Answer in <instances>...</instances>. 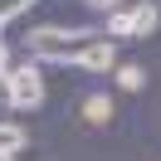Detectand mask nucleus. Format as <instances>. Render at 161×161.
Returning <instances> with one entry per match:
<instances>
[{"instance_id":"11","label":"nucleus","mask_w":161,"mask_h":161,"mask_svg":"<svg viewBox=\"0 0 161 161\" xmlns=\"http://www.w3.org/2000/svg\"><path fill=\"white\" fill-rule=\"evenodd\" d=\"M0 161H15V156H0Z\"/></svg>"},{"instance_id":"3","label":"nucleus","mask_w":161,"mask_h":161,"mask_svg":"<svg viewBox=\"0 0 161 161\" xmlns=\"http://www.w3.org/2000/svg\"><path fill=\"white\" fill-rule=\"evenodd\" d=\"M112 44H117V39L98 34V39L78 54V69H88V73H108V69H117V49H112Z\"/></svg>"},{"instance_id":"8","label":"nucleus","mask_w":161,"mask_h":161,"mask_svg":"<svg viewBox=\"0 0 161 161\" xmlns=\"http://www.w3.org/2000/svg\"><path fill=\"white\" fill-rule=\"evenodd\" d=\"M117 88L122 93H142L147 88V69H142V64H122L117 69Z\"/></svg>"},{"instance_id":"2","label":"nucleus","mask_w":161,"mask_h":161,"mask_svg":"<svg viewBox=\"0 0 161 161\" xmlns=\"http://www.w3.org/2000/svg\"><path fill=\"white\" fill-rule=\"evenodd\" d=\"M39 103H44L39 64H20V69H10V108H15V112H34Z\"/></svg>"},{"instance_id":"4","label":"nucleus","mask_w":161,"mask_h":161,"mask_svg":"<svg viewBox=\"0 0 161 161\" xmlns=\"http://www.w3.org/2000/svg\"><path fill=\"white\" fill-rule=\"evenodd\" d=\"M132 25H137V0H122L117 10H108L103 34H108V39H132Z\"/></svg>"},{"instance_id":"9","label":"nucleus","mask_w":161,"mask_h":161,"mask_svg":"<svg viewBox=\"0 0 161 161\" xmlns=\"http://www.w3.org/2000/svg\"><path fill=\"white\" fill-rule=\"evenodd\" d=\"M25 5H34V0H0V25H10L15 15L25 10Z\"/></svg>"},{"instance_id":"7","label":"nucleus","mask_w":161,"mask_h":161,"mask_svg":"<svg viewBox=\"0 0 161 161\" xmlns=\"http://www.w3.org/2000/svg\"><path fill=\"white\" fill-rule=\"evenodd\" d=\"M25 142H30V132L20 122H0V156H20Z\"/></svg>"},{"instance_id":"10","label":"nucleus","mask_w":161,"mask_h":161,"mask_svg":"<svg viewBox=\"0 0 161 161\" xmlns=\"http://www.w3.org/2000/svg\"><path fill=\"white\" fill-rule=\"evenodd\" d=\"M83 5H93V10H117L122 0H83Z\"/></svg>"},{"instance_id":"1","label":"nucleus","mask_w":161,"mask_h":161,"mask_svg":"<svg viewBox=\"0 0 161 161\" xmlns=\"http://www.w3.org/2000/svg\"><path fill=\"white\" fill-rule=\"evenodd\" d=\"M98 39V30H34L30 49L44 64H78V54Z\"/></svg>"},{"instance_id":"6","label":"nucleus","mask_w":161,"mask_h":161,"mask_svg":"<svg viewBox=\"0 0 161 161\" xmlns=\"http://www.w3.org/2000/svg\"><path fill=\"white\" fill-rule=\"evenodd\" d=\"M83 122H88V127H103V122H108L112 117V98H108V93H93V98H83Z\"/></svg>"},{"instance_id":"5","label":"nucleus","mask_w":161,"mask_h":161,"mask_svg":"<svg viewBox=\"0 0 161 161\" xmlns=\"http://www.w3.org/2000/svg\"><path fill=\"white\" fill-rule=\"evenodd\" d=\"M156 25H161V5H156V0H137V25H132V39H147Z\"/></svg>"}]
</instances>
